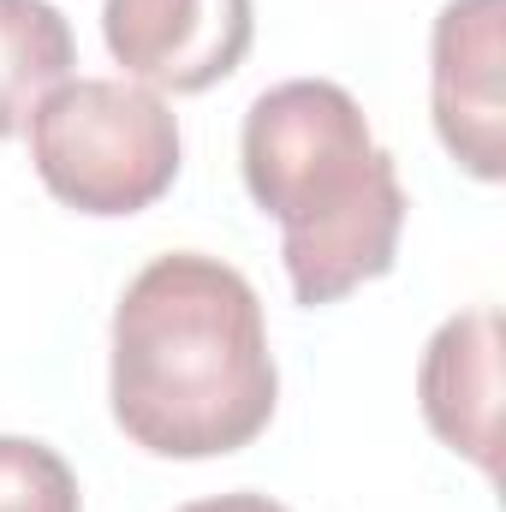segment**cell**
<instances>
[{
  "label": "cell",
  "instance_id": "obj_7",
  "mask_svg": "<svg viewBox=\"0 0 506 512\" xmlns=\"http://www.w3.org/2000/svg\"><path fill=\"white\" fill-rule=\"evenodd\" d=\"M78 66V42L60 6L0 0V137L30 126L36 102L60 90Z\"/></svg>",
  "mask_w": 506,
  "mask_h": 512
},
{
  "label": "cell",
  "instance_id": "obj_6",
  "mask_svg": "<svg viewBox=\"0 0 506 512\" xmlns=\"http://www.w3.org/2000/svg\"><path fill=\"white\" fill-rule=\"evenodd\" d=\"M417 399L429 429L495 477V447H501V316L495 310H465L435 328L417 370Z\"/></svg>",
  "mask_w": 506,
  "mask_h": 512
},
{
  "label": "cell",
  "instance_id": "obj_4",
  "mask_svg": "<svg viewBox=\"0 0 506 512\" xmlns=\"http://www.w3.org/2000/svg\"><path fill=\"white\" fill-rule=\"evenodd\" d=\"M108 54L143 90L197 96L239 72L256 36L251 0H102Z\"/></svg>",
  "mask_w": 506,
  "mask_h": 512
},
{
  "label": "cell",
  "instance_id": "obj_2",
  "mask_svg": "<svg viewBox=\"0 0 506 512\" xmlns=\"http://www.w3.org/2000/svg\"><path fill=\"white\" fill-rule=\"evenodd\" d=\"M239 161L256 209L280 221V256L298 304H340L393 268L405 185L352 90L328 78L262 90L245 114Z\"/></svg>",
  "mask_w": 506,
  "mask_h": 512
},
{
  "label": "cell",
  "instance_id": "obj_5",
  "mask_svg": "<svg viewBox=\"0 0 506 512\" xmlns=\"http://www.w3.org/2000/svg\"><path fill=\"white\" fill-rule=\"evenodd\" d=\"M435 131L471 179H501V0H447L435 18Z\"/></svg>",
  "mask_w": 506,
  "mask_h": 512
},
{
  "label": "cell",
  "instance_id": "obj_3",
  "mask_svg": "<svg viewBox=\"0 0 506 512\" xmlns=\"http://www.w3.org/2000/svg\"><path fill=\"white\" fill-rule=\"evenodd\" d=\"M30 161L78 215H137L179 179V120L131 78H66L30 114Z\"/></svg>",
  "mask_w": 506,
  "mask_h": 512
},
{
  "label": "cell",
  "instance_id": "obj_1",
  "mask_svg": "<svg viewBox=\"0 0 506 512\" xmlns=\"http://www.w3.org/2000/svg\"><path fill=\"white\" fill-rule=\"evenodd\" d=\"M114 423L155 459H221L274 417L262 298L203 251L155 256L114 310Z\"/></svg>",
  "mask_w": 506,
  "mask_h": 512
},
{
  "label": "cell",
  "instance_id": "obj_9",
  "mask_svg": "<svg viewBox=\"0 0 506 512\" xmlns=\"http://www.w3.org/2000/svg\"><path fill=\"white\" fill-rule=\"evenodd\" d=\"M179 512H286V507L268 501V495H215V501H197V507H179Z\"/></svg>",
  "mask_w": 506,
  "mask_h": 512
},
{
  "label": "cell",
  "instance_id": "obj_8",
  "mask_svg": "<svg viewBox=\"0 0 506 512\" xmlns=\"http://www.w3.org/2000/svg\"><path fill=\"white\" fill-rule=\"evenodd\" d=\"M0 512H84L72 465L24 435H0Z\"/></svg>",
  "mask_w": 506,
  "mask_h": 512
}]
</instances>
